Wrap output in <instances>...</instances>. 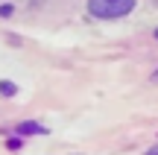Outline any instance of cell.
<instances>
[{
    "label": "cell",
    "instance_id": "obj_2",
    "mask_svg": "<svg viewBox=\"0 0 158 155\" xmlns=\"http://www.w3.org/2000/svg\"><path fill=\"white\" fill-rule=\"evenodd\" d=\"M18 129H21V135H44V132H47V129L38 126V123H21Z\"/></svg>",
    "mask_w": 158,
    "mask_h": 155
},
{
    "label": "cell",
    "instance_id": "obj_3",
    "mask_svg": "<svg viewBox=\"0 0 158 155\" xmlns=\"http://www.w3.org/2000/svg\"><path fill=\"white\" fill-rule=\"evenodd\" d=\"M0 94L12 97V94H15V85H12V82H0Z\"/></svg>",
    "mask_w": 158,
    "mask_h": 155
},
{
    "label": "cell",
    "instance_id": "obj_5",
    "mask_svg": "<svg viewBox=\"0 0 158 155\" xmlns=\"http://www.w3.org/2000/svg\"><path fill=\"white\" fill-rule=\"evenodd\" d=\"M155 38H158V29H155Z\"/></svg>",
    "mask_w": 158,
    "mask_h": 155
},
{
    "label": "cell",
    "instance_id": "obj_4",
    "mask_svg": "<svg viewBox=\"0 0 158 155\" xmlns=\"http://www.w3.org/2000/svg\"><path fill=\"white\" fill-rule=\"evenodd\" d=\"M147 155H158V146H152V149H149V152H147Z\"/></svg>",
    "mask_w": 158,
    "mask_h": 155
},
{
    "label": "cell",
    "instance_id": "obj_1",
    "mask_svg": "<svg viewBox=\"0 0 158 155\" xmlns=\"http://www.w3.org/2000/svg\"><path fill=\"white\" fill-rule=\"evenodd\" d=\"M135 9V0H88V12L94 18H123Z\"/></svg>",
    "mask_w": 158,
    "mask_h": 155
}]
</instances>
